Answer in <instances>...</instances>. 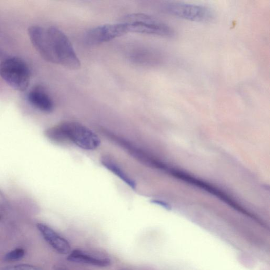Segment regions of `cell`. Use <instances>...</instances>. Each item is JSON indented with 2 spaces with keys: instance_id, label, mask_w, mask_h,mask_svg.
<instances>
[{
  "instance_id": "obj_4",
  "label": "cell",
  "mask_w": 270,
  "mask_h": 270,
  "mask_svg": "<svg viewBox=\"0 0 270 270\" xmlns=\"http://www.w3.org/2000/svg\"><path fill=\"white\" fill-rule=\"evenodd\" d=\"M124 23L128 32L172 37L174 29L161 21L145 14H133L125 18Z\"/></svg>"
},
{
  "instance_id": "obj_9",
  "label": "cell",
  "mask_w": 270,
  "mask_h": 270,
  "mask_svg": "<svg viewBox=\"0 0 270 270\" xmlns=\"http://www.w3.org/2000/svg\"><path fill=\"white\" fill-rule=\"evenodd\" d=\"M67 259L73 262L102 267L109 266L111 264V261L109 258L95 256L80 250L72 251L69 254Z\"/></svg>"
},
{
  "instance_id": "obj_12",
  "label": "cell",
  "mask_w": 270,
  "mask_h": 270,
  "mask_svg": "<svg viewBox=\"0 0 270 270\" xmlns=\"http://www.w3.org/2000/svg\"><path fill=\"white\" fill-rule=\"evenodd\" d=\"M2 270H43L39 266L29 264H20L12 266H9L3 268Z\"/></svg>"
},
{
  "instance_id": "obj_5",
  "label": "cell",
  "mask_w": 270,
  "mask_h": 270,
  "mask_svg": "<svg viewBox=\"0 0 270 270\" xmlns=\"http://www.w3.org/2000/svg\"><path fill=\"white\" fill-rule=\"evenodd\" d=\"M161 9L170 16L193 22L207 23L214 18V12L210 8L201 5L168 2L162 5Z\"/></svg>"
},
{
  "instance_id": "obj_7",
  "label": "cell",
  "mask_w": 270,
  "mask_h": 270,
  "mask_svg": "<svg viewBox=\"0 0 270 270\" xmlns=\"http://www.w3.org/2000/svg\"><path fill=\"white\" fill-rule=\"evenodd\" d=\"M37 227L46 242L57 252L66 254L70 253L71 246L68 241L44 223H38Z\"/></svg>"
},
{
  "instance_id": "obj_14",
  "label": "cell",
  "mask_w": 270,
  "mask_h": 270,
  "mask_svg": "<svg viewBox=\"0 0 270 270\" xmlns=\"http://www.w3.org/2000/svg\"><path fill=\"white\" fill-rule=\"evenodd\" d=\"M118 270H128V269H125V268H121V269H119Z\"/></svg>"
},
{
  "instance_id": "obj_11",
  "label": "cell",
  "mask_w": 270,
  "mask_h": 270,
  "mask_svg": "<svg viewBox=\"0 0 270 270\" xmlns=\"http://www.w3.org/2000/svg\"><path fill=\"white\" fill-rule=\"evenodd\" d=\"M25 255V251L22 248H17L9 252L4 257L6 261H14L20 260Z\"/></svg>"
},
{
  "instance_id": "obj_10",
  "label": "cell",
  "mask_w": 270,
  "mask_h": 270,
  "mask_svg": "<svg viewBox=\"0 0 270 270\" xmlns=\"http://www.w3.org/2000/svg\"><path fill=\"white\" fill-rule=\"evenodd\" d=\"M102 163L106 168L113 172L119 178L125 183L128 187L133 190L136 188V184L134 180L126 173V172L113 160L107 157H104L102 158Z\"/></svg>"
},
{
  "instance_id": "obj_8",
  "label": "cell",
  "mask_w": 270,
  "mask_h": 270,
  "mask_svg": "<svg viewBox=\"0 0 270 270\" xmlns=\"http://www.w3.org/2000/svg\"><path fill=\"white\" fill-rule=\"evenodd\" d=\"M29 103L39 111L49 113L54 109V104L50 96L40 86L32 88L27 96Z\"/></svg>"
},
{
  "instance_id": "obj_1",
  "label": "cell",
  "mask_w": 270,
  "mask_h": 270,
  "mask_svg": "<svg viewBox=\"0 0 270 270\" xmlns=\"http://www.w3.org/2000/svg\"><path fill=\"white\" fill-rule=\"evenodd\" d=\"M28 34L32 45L46 61L72 70L81 67L69 39L60 29L34 26L29 28Z\"/></svg>"
},
{
  "instance_id": "obj_13",
  "label": "cell",
  "mask_w": 270,
  "mask_h": 270,
  "mask_svg": "<svg viewBox=\"0 0 270 270\" xmlns=\"http://www.w3.org/2000/svg\"><path fill=\"white\" fill-rule=\"evenodd\" d=\"M55 270H68L65 267H61V266H59V267H57Z\"/></svg>"
},
{
  "instance_id": "obj_6",
  "label": "cell",
  "mask_w": 270,
  "mask_h": 270,
  "mask_svg": "<svg viewBox=\"0 0 270 270\" xmlns=\"http://www.w3.org/2000/svg\"><path fill=\"white\" fill-rule=\"evenodd\" d=\"M127 33L128 30L124 23L107 24L89 30L85 35L84 41L89 46L99 45Z\"/></svg>"
},
{
  "instance_id": "obj_2",
  "label": "cell",
  "mask_w": 270,
  "mask_h": 270,
  "mask_svg": "<svg viewBox=\"0 0 270 270\" xmlns=\"http://www.w3.org/2000/svg\"><path fill=\"white\" fill-rule=\"evenodd\" d=\"M47 136L55 142H69L81 149L94 150L101 145V140L91 129L77 122H68L50 128Z\"/></svg>"
},
{
  "instance_id": "obj_3",
  "label": "cell",
  "mask_w": 270,
  "mask_h": 270,
  "mask_svg": "<svg viewBox=\"0 0 270 270\" xmlns=\"http://www.w3.org/2000/svg\"><path fill=\"white\" fill-rule=\"evenodd\" d=\"M0 77L12 88L24 92L29 87L31 73L23 60L12 57L0 63Z\"/></svg>"
}]
</instances>
